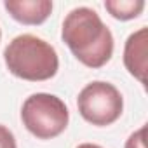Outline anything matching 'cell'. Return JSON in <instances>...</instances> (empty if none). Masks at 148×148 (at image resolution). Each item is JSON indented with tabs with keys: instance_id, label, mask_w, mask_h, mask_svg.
Here are the masks:
<instances>
[{
	"instance_id": "cell-1",
	"label": "cell",
	"mask_w": 148,
	"mask_h": 148,
	"mask_svg": "<svg viewBox=\"0 0 148 148\" xmlns=\"http://www.w3.org/2000/svg\"><path fill=\"white\" fill-rule=\"evenodd\" d=\"M61 38L87 68H101L113 56V35L91 7H75L66 14Z\"/></svg>"
},
{
	"instance_id": "cell-2",
	"label": "cell",
	"mask_w": 148,
	"mask_h": 148,
	"mask_svg": "<svg viewBox=\"0 0 148 148\" xmlns=\"http://www.w3.org/2000/svg\"><path fill=\"white\" fill-rule=\"evenodd\" d=\"M4 61L14 77L28 82L49 80L59 70L56 49L32 33L14 37L4 51Z\"/></svg>"
},
{
	"instance_id": "cell-3",
	"label": "cell",
	"mask_w": 148,
	"mask_h": 148,
	"mask_svg": "<svg viewBox=\"0 0 148 148\" xmlns=\"http://www.w3.org/2000/svg\"><path fill=\"white\" fill-rule=\"evenodd\" d=\"M21 120L37 139H52L68 127L70 112L61 98L47 92H35L25 99Z\"/></svg>"
},
{
	"instance_id": "cell-4",
	"label": "cell",
	"mask_w": 148,
	"mask_h": 148,
	"mask_svg": "<svg viewBox=\"0 0 148 148\" xmlns=\"http://www.w3.org/2000/svg\"><path fill=\"white\" fill-rule=\"evenodd\" d=\"M77 108L86 122L105 127L120 119L124 110V99L120 91L113 84L94 80L79 92Z\"/></svg>"
},
{
	"instance_id": "cell-5",
	"label": "cell",
	"mask_w": 148,
	"mask_h": 148,
	"mask_svg": "<svg viewBox=\"0 0 148 148\" xmlns=\"http://www.w3.org/2000/svg\"><path fill=\"white\" fill-rule=\"evenodd\" d=\"M146 54H148V28L143 26L131 33L124 45V64L127 71L141 84L146 82Z\"/></svg>"
},
{
	"instance_id": "cell-6",
	"label": "cell",
	"mask_w": 148,
	"mask_h": 148,
	"mask_svg": "<svg viewBox=\"0 0 148 148\" xmlns=\"http://www.w3.org/2000/svg\"><path fill=\"white\" fill-rule=\"evenodd\" d=\"M5 11L21 25H42L52 12L51 0H5Z\"/></svg>"
},
{
	"instance_id": "cell-7",
	"label": "cell",
	"mask_w": 148,
	"mask_h": 148,
	"mask_svg": "<svg viewBox=\"0 0 148 148\" xmlns=\"http://www.w3.org/2000/svg\"><path fill=\"white\" fill-rule=\"evenodd\" d=\"M105 9L115 19L129 21V19L138 18L143 12L145 2H143V0H106V2H105Z\"/></svg>"
},
{
	"instance_id": "cell-8",
	"label": "cell",
	"mask_w": 148,
	"mask_h": 148,
	"mask_svg": "<svg viewBox=\"0 0 148 148\" xmlns=\"http://www.w3.org/2000/svg\"><path fill=\"white\" fill-rule=\"evenodd\" d=\"M145 134H146V127L141 125L138 131H134L127 141H125V146L124 148H146V139H145Z\"/></svg>"
},
{
	"instance_id": "cell-9",
	"label": "cell",
	"mask_w": 148,
	"mask_h": 148,
	"mask_svg": "<svg viewBox=\"0 0 148 148\" xmlns=\"http://www.w3.org/2000/svg\"><path fill=\"white\" fill-rule=\"evenodd\" d=\"M0 148H18L16 138L11 129L0 124Z\"/></svg>"
},
{
	"instance_id": "cell-10",
	"label": "cell",
	"mask_w": 148,
	"mask_h": 148,
	"mask_svg": "<svg viewBox=\"0 0 148 148\" xmlns=\"http://www.w3.org/2000/svg\"><path fill=\"white\" fill-rule=\"evenodd\" d=\"M77 148H103V146H99V145H94V143H82V145H79Z\"/></svg>"
},
{
	"instance_id": "cell-11",
	"label": "cell",
	"mask_w": 148,
	"mask_h": 148,
	"mask_svg": "<svg viewBox=\"0 0 148 148\" xmlns=\"http://www.w3.org/2000/svg\"><path fill=\"white\" fill-rule=\"evenodd\" d=\"M0 38H2V30H0Z\"/></svg>"
}]
</instances>
